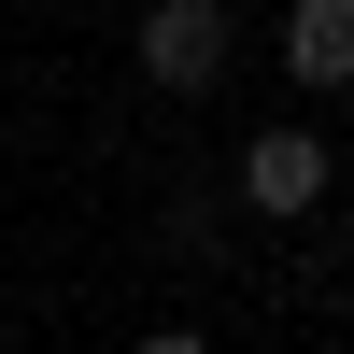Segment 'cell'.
Listing matches in <instances>:
<instances>
[{"label": "cell", "instance_id": "6da1fadb", "mask_svg": "<svg viewBox=\"0 0 354 354\" xmlns=\"http://www.w3.org/2000/svg\"><path fill=\"white\" fill-rule=\"evenodd\" d=\"M326 185H340V156H326L312 113H270V128L241 142V213H255V227H312Z\"/></svg>", "mask_w": 354, "mask_h": 354}, {"label": "cell", "instance_id": "7a4b0ae2", "mask_svg": "<svg viewBox=\"0 0 354 354\" xmlns=\"http://www.w3.org/2000/svg\"><path fill=\"white\" fill-rule=\"evenodd\" d=\"M227 57H241V28H227V0H156L142 15V71L170 85V100H213Z\"/></svg>", "mask_w": 354, "mask_h": 354}, {"label": "cell", "instance_id": "3957f363", "mask_svg": "<svg viewBox=\"0 0 354 354\" xmlns=\"http://www.w3.org/2000/svg\"><path fill=\"white\" fill-rule=\"evenodd\" d=\"M283 71H298V100H340L354 85V0H283Z\"/></svg>", "mask_w": 354, "mask_h": 354}, {"label": "cell", "instance_id": "277c9868", "mask_svg": "<svg viewBox=\"0 0 354 354\" xmlns=\"http://www.w3.org/2000/svg\"><path fill=\"white\" fill-rule=\"evenodd\" d=\"M142 354H213V340H198V326H156V340H142Z\"/></svg>", "mask_w": 354, "mask_h": 354}]
</instances>
